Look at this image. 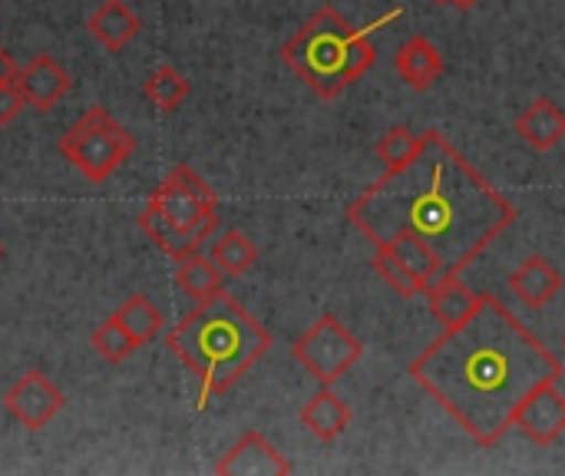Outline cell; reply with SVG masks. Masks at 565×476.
Wrapping results in <instances>:
<instances>
[{"mask_svg":"<svg viewBox=\"0 0 565 476\" xmlns=\"http://www.w3.org/2000/svg\"><path fill=\"white\" fill-rule=\"evenodd\" d=\"M295 470L291 461H285L258 431L245 434L218 464L215 474L222 476H288Z\"/></svg>","mask_w":565,"mask_h":476,"instance_id":"obj_10","label":"cell"},{"mask_svg":"<svg viewBox=\"0 0 565 476\" xmlns=\"http://www.w3.org/2000/svg\"><path fill=\"white\" fill-rule=\"evenodd\" d=\"M142 93H146V99H149L159 113H175V109L189 99L192 86H189V80H185L179 70H172V66H156V70L146 76Z\"/></svg>","mask_w":565,"mask_h":476,"instance_id":"obj_22","label":"cell"},{"mask_svg":"<svg viewBox=\"0 0 565 476\" xmlns=\"http://www.w3.org/2000/svg\"><path fill=\"white\" fill-rule=\"evenodd\" d=\"M116 321L132 335V341L142 348L149 341H156V335L162 331L166 318L162 311L146 298V295H129L119 308H116Z\"/></svg>","mask_w":565,"mask_h":476,"instance_id":"obj_21","label":"cell"},{"mask_svg":"<svg viewBox=\"0 0 565 476\" xmlns=\"http://www.w3.org/2000/svg\"><path fill=\"white\" fill-rule=\"evenodd\" d=\"M17 86H20L26 106L46 113L50 106H56V103L70 93V76H66V70H63L53 56L40 53V56H33V60L20 70Z\"/></svg>","mask_w":565,"mask_h":476,"instance_id":"obj_11","label":"cell"},{"mask_svg":"<svg viewBox=\"0 0 565 476\" xmlns=\"http://www.w3.org/2000/svg\"><path fill=\"white\" fill-rule=\"evenodd\" d=\"M23 106H26V99H23V93H20V86H17V83L0 86V126L13 123V119L20 116V109H23Z\"/></svg>","mask_w":565,"mask_h":476,"instance_id":"obj_26","label":"cell"},{"mask_svg":"<svg viewBox=\"0 0 565 476\" xmlns=\"http://www.w3.org/2000/svg\"><path fill=\"white\" fill-rule=\"evenodd\" d=\"M136 348H139V345H136L132 335L116 321V315L106 318V321L93 331V351H96L106 364H122Z\"/></svg>","mask_w":565,"mask_h":476,"instance_id":"obj_25","label":"cell"},{"mask_svg":"<svg viewBox=\"0 0 565 476\" xmlns=\"http://www.w3.org/2000/svg\"><path fill=\"white\" fill-rule=\"evenodd\" d=\"M3 408L7 414L26 427V431H43L63 408H66V398L63 391L40 371H23L13 388L3 394Z\"/></svg>","mask_w":565,"mask_h":476,"instance_id":"obj_8","label":"cell"},{"mask_svg":"<svg viewBox=\"0 0 565 476\" xmlns=\"http://www.w3.org/2000/svg\"><path fill=\"white\" fill-rule=\"evenodd\" d=\"M17 76H20V66H17V60L10 56V50H7V46H0V86H7V83H17Z\"/></svg>","mask_w":565,"mask_h":476,"instance_id":"obj_27","label":"cell"},{"mask_svg":"<svg viewBox=\"0 0 565 476\" xmlns=\"http://www.w3.org/2000/svg\"><path fill=\"white\" fill-rule=\"evenodd\" d=\"M397 73L407 86L414 89H427L440 80L444 73V53L427 40V36H411L401 50H397Z\"/></svg>","mask_w":565,"mask_h":476,"instance_id":"obj_15","label":"cell"},{"mask_svg":"<svg viewBox=\"0 0 565 476\" xmlns=\"http://www.w3.org/2000/svg\"><path fill=\"white\" fill-rule=\"evenodd\" d=\"M387 248H391L407 268H414V272L427 282V288H434V285H440V282L450 278L447 268H444V262H440V255H437L427 242H420V239H414V235H397V239L387 242Z\"/></svg>","mask_w":565,"mask_h":476,"instance_id":"obj_19","label":"cell"},{"mask_svg":"<svg viewBox=\"0 0 565 476\" xmlns=\"http://www.w3.org/2000/svg\"><path fill=\"white\" fill-rule=\"evenodd\" d=\"M0 258H3V245H0Z\"/></svg>","mask_w":565,"mask_h":476,"instance_id":"obj_29","label":"cell"},{"mask_svg":"<svg viewBox=\"0 0 565 476\" xmlns=\"http://www.w3.org/2000/svg\"><path fill=\"white\" fill-rule=\"evenodd\" d=\"M139 229L175 262L195 255L218 229V195L192 166L179 162L149 192Z\"/></svg>","mask_w":565,"mask_h":476,"instance_id":"obj_5","label":"cell"},{"mask_svg":"<svg viewBox=\"0 0 565 476\" xmlns=\"http://www.w3.org/2000/svg\"><path fill=\"white\" fill-rule=\"evenodd\" d=\"M427 298H430V315L444 328H454V325L467 321L477 311V305H480V295L470 285H463L460 278H447V282L434 285L427 292Z\"/></svg>","mask_w":565,"mask_h":476,"instance_id":"obj_18","label":"cell"},{"mask_svg":"<svg viewBox=\"0 0 565 476\" xmlns=\"http://www.w3.org/2000/svg\"><path fill=\"white\" fill-rule=\"evenodd\" d=\"M513 427H520L536 447H550L565 434V394L556 388V381L540 384L526 394L520 404Z\"/></svg>","mask_w":565,"mask_h":476,"instance_id":"obj_9","label":"cell"},{"mask_svg":"<svg viewBox=\"0 0 565 476\" xmlns=\"http://www.w3.org/2000/svg\"><path fill=\"white\" fill-rule=\"evenodd\" d=\"M401 10L384 13L381 20H371L367 27H351L334 7H321L285 46L281 60L324 99L341 96L354 80H361L374 60L377 50L371 43V30L397 20Z\"/></svg>","mask_w":565,"mask_h":476,"instance_id":"obj_4","label":"cell"},{"mask_svg":"<svg viewBox=\"0 0 565 476\" xmlns=\"http://www.w3.org/2000/svg\"><path fill=\"white\" fill-rule=\"evenodd\" d=\"M516 133L533 149L550 152L553 146H559L565 139V109L559 103H553L550 96H540L516 116Z\"/></svg>","mask_w":565,"mask_h":476,"instance_id":"obj_14","label":"cell"},{"mask_svg":"<svg viewBox=\"0 0 565 476\" xmlns=\"http://www.w3.org/2000/svg\"><path fill=\"white\" fill-rule=\"evenodd\" d=\"M212 262L222 268V275H228V278H238V275H245L255 262H258V248H255V242L245 235V232H238V229H228V232H222L215 242H212Z\"/></svg>","mask_w":565,"mask_h":476,"instance_id":"obj_20","label":"cell"},{"mask_svg":"<svg viewBox=\"0 0 565 476\" xmlns=\"http://www.w3.org/2000/svg\"><path fill=\"white\" fill-rule=\"evenodd\" d=\"M371 265H374V272H377L401 298H417V295H427V292H430L427 282H424L414 268H407L387 245H374Z\"/></svg>","mask_w":565,"mask_h":476,"instance_id":"obj_23","label":"cell"},{"mask_svg":"<svg viewBox=\"0 0 565 476\" xmlns=\"http://www.w3.org/2000/svg\"><path fill=\"white\" fill-rule=\"evenodd\" d=\"M510 292L526 305V308H546L559 292H563V275L559 268L543 258L530 255L513 275H510Z\"/></svg>","mask_w":565,"mask_h":476,"instance_id":"obj_12","label":"cell"},{"mask_svg":"<svg viewBox=\"0 0 565 476\" xmlns=\"http://www.w3.org/2000/svg\"><path fill=\"white\" fill-rule=\"evenodd\" d=\"M60 156L89 182H106L132 152L136 139L103 106H89L56 142Z\"/></svg>","mask_w":565,"mask_h":476,"instance_id":"obj_6","label":"cell"},{"mask_svg":"<svg viewBox=\"0 0 565 476\" xmlns=\"http://www.w3.org/2000/svg\"><path fill=\"white\" fill-rule=\"evenodd\" d=\"M175 285L182 288V295H189L195 305H202L225 292V275L212 262V255L205 258L202 252H195V255H185L175 262Z\"/></svg>","mask_w":565,"mask_h":476,"instance_id":"obj_17","label":"cell"},{"mask_svg":"<svg viewBox=\"0 0 565 476\" xmlns=\"http://www.w3.org/2000/svg\"><path fill=\"white\" fill-rule=\"evenodd\" d=\"M166 348L199 378V411H205L271 351V335L222 292L189 311L166 335Z\"/></svg>","mask_w":565,"mask_h":476,"instance_id":"obj_3","label":"cell"},{"mask_svg":"<svg viewBox=\"0 0 565 476\" xmlns=\"http://www.w3.org/2000/svg\"><path fill=\"white\" fill-rule=\"evenodd\" d=\"M516 219V205L437 129L424 133V146L407 166L387 172L348 205V222L371 245L414 235L440 255L450 278H460Z\"/></svg>","mask_w":565,"mask_h":476,"instance_id":"obj_1","label":"cell"},{"mask_svg":"<svg viewBox=\"0 0 565 476\" xmlns=\"http://www.w3.org/2000/svg\"><path fill=\"white\" fill-rule=\"evenodd\" d=\"M301 424H305L318 441L331 444V441H338V437L348 431V424H351V408H348L334 391L321 388V391L301 408Z\"/></svg>","mask_w":565,"mask_h":476,"instance_id":"obj_16","label":"cell"},{"mask_svg":"<svg viewBox=\"0 0 565 476\" xmlns=\"http://www.w3.org/2000/svg\"><path fill=\"white\" fill-rule=\"evenodd\" d=\"M417 388L434 398L480 447H497L526 401L546 381L563 378V361L493 295L447 328L411 364Z\"/></svg>","mask_w":565,"mask_h":476,"instance_id":"obj_2","label":"cell"},{"mask_svg":"<svg viewBox=\"0 0 565 476\" xmlns=\"http://www.w3.org/2000/svg\"><path fill=\"white\" fill-rule=\"evenodd\" d=\"M86 27H89L93 40H96L99 46H106L109 53H119V50H126V46L139 36L142 20H139L122 0H103V3L89 13Z\"/></svg>","mask_w":565,"mask_h":476,"instance_id":"obj_13","label":"cell"},{"mask_svg":"<svg viewBox=\"0 0 565 476\" xmlns=\"http://www.w3.org/2000/svg\"><path fill=\"white\" fill-rule=\"evenodd\" d=\"M437 3H447V0H437Z\"/></svg>","mask_w":565,"mask_h":476,"instance_id":"obj_30","label":"cell"},{"mask_svg":"<svg viewBox=\"0 0 565 476\" xmlns=\"http://www.w3.org/2000/svg\"><path fill=\"white\" fill-rule=\"evenodd\" d=\"M364 355V345L334 318L324 315L318 318L295 345H291V358L321 384L331 388L334 381H341Z\"/></svg>","mask_w":565,"mask_h":476,"instance_id":"obj_7","label":"cell"},{"mask_svg":"<svg viewBox=\"0 0 565 476\" xmlns=\"http://www.w3.org/2000/svg\"><path fill=\"white\" fill-rule=\"evenodd\" d=\"M420 146H424V136H417V133H411L407 126H391L381 139H377V159H381V166L387 169V172H394V169H401V166H407L417 152H420Z\"/></svg>","mask_w":565,"mask_h":476,"instance_id":"obj_24","label":"cell"},{"mask_svg":"<svg viewBox=\"0 0 565 476\" xmlns=\"http://www.w3.org/2000/svg\"><path fill=\"white\" fill-rule=\"evenodd\" d=\"M450 7H457V10H470V7H477L480 0H447Z\"/></svg>","mask_w":565,"mask_h":476,"instance_id":"obj_28","label":"cell"}]
</instances>
